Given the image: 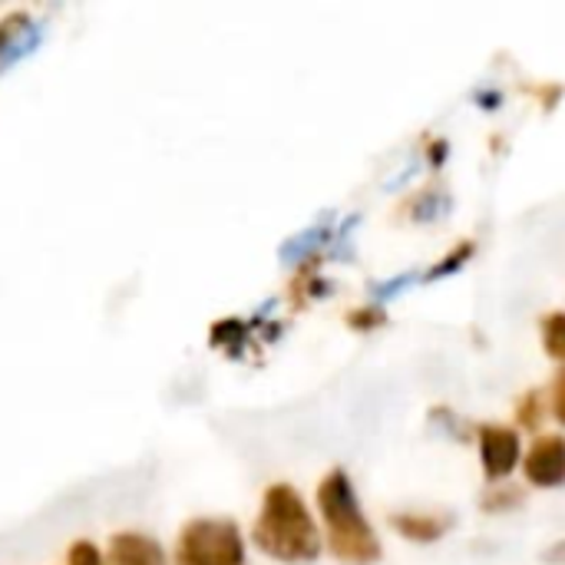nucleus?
<instances>
[{
	"label": "nucleus",
	"instance_id": "nucleus-1",
	"mask_svg": "<svg viewBox=\"0 0 565 565\" xmlns=\"http://www.w3.org/2000/svg\"><path fill=\"white\" fill-rule=\"evenodd\" d=\"M252 540L265 556L278 563L301 565L321 556V533L315 526V516L308 513L301 493L288 483H275L265 490Z\"/></svg>",
	"mask_w": 565,
	"mask_h": 565
},
{
	"label": "nucleus",
	"instance_id": "nucleus-2",
	"mask_svg": "<svg viewBox=\"0 0 565 565\" xmlns=\"http://www.w3.org/2000/svg\"><path fill=\"white\" fill-rule=\"evenodd\" d=\"M318 510L328 530V550L344 565H374L381 559V540L361 510L351 477L334 467L318 483Z\"/></svg>",
	"mask_w": 565,
	"mask_h": 565
},
{
	"label": "nucleus",
	"instance_id": "nucleus-3",
	"mask_svg": "<svg viewBox=\"0 0 565 565\" xmlns=\"http://www.w3.org/2000/svg\"><path fill=\"white\" fill-rule=\"evenodd\" d=\"M175 565H248L245 540L232 520H192L175 543Z\"/></svg>",
	"mask_w": 565,
	"mask_h": 565
},
{
	"label": "nucleus",
	"instance_id": "nucleus-4",
	"mask_svg": "<svg viewBox=\"0 0 565 565\" xmlns=\"http://www.w3.org/2000/svg\"><path fill=\"white\" fill-rule=\"evenodd\" d=\"M523 460V444L513 427H497L487 424L480 427V463L487 480H503L510 477Z\"/></svg>",
	"mask_w": 565,
	"mask_h": 565
},
{
	"label": "nucleus",
	"instance_id": "nucleus-5",
	"mask_svg": "<svg viewBox=\"0 0 565 565\" xmlns=\"http://www.w3.org/2000/svg\"><path fill=\"white\" fill-rule=\"evenodd\" d=\"M526 480L540 490H559L565 487V437L563 434H546L536 437L533 447L523 457Z\"/></svg>",
	"mask_w": 565,
	"mask_h": 565
},
{
	"label": "nucleus",
	"instance_id": "nucleus-6",
	"mask_svg": "<svg viewBox=\"0 0 565 565\" xmlns=\"http://www.w3.org/2000/svg\"><path fill=\"white\" fill-rule=\"evenodd\" d=\"M40 43V26L26 13H10L0 20V70L26 56Z\"/></svg>",
	"mask_w": 565,
	"mask_h": 565
},
{
	"label": "nucleus",
	"instance_id": "nucleus-7",
	"mask_svg": "<svg viewBox=\"0 0 565 565\" xmlns=\"http://www.w3.org/2000/svg\"><path fill=\"white\" fill-rule=\"evenodd\" d=\"M113 565H166V556L156 540L139 533H119L109 543Z\"/></svg>",
	"mask_w": 565,
	"mask_h": 565
},
{
	"label": "nucleus",
	"instance_id": "nucleus-8",
	"mask_svg": "<svg viewBox=\"0 0 565 565\" xmlns=\"http://www.w3.org/2000/svg\"><path fill=\"white\" fill-rule=\"evenodd\" d=\"M391 526L414 543H434L450 530V516H434V513H391Z\"/></svg>",
	"mask_w": 565,
	"mask_h": 565
},
{
	"label": "nucleus",
	"instance_id": "nucleus-9",
	"mask_svg": "<svg viewBox=\"0 0 565 565\" xmlns=\"http://www.w3.org/2000/svg\"><path fill=\"white\" fill-rule=\"evenodd\" d=\"M543 348L565 367V311H553L543 318Z\"/></svg>",
	"mask_w": 565,
	"mask_h": 565
},
{
	"label": "nucleus",
	"instance_id": "nucleus-10",
	"mask_svg": "<svg viewBox=\"0 0 565 565\" xmlns=\"http://www.w3.org/2000/svg\"><path fill=\"white\" fill-rule=\"evenodd\" d=\"M66 563L70 565H103V556H99V550H96L93 543L79 540V543H73V546H70V553H66Z\"/></svg>",
	"mask_w": 565,
	"mask_h": 565
},
{
	"label": "nucleus",
	"instance_id": "nucleus-11",
	"mask_svg": "<svg viewBox=\"0 0 565 565\" xmlns=\"http://www.w3.org/2000/svg\"><path fill=\"white\" fill-rule=\"evenodd\" d=\"M550 404H553V417L565 427V367L556 371V377L550 384Z\"/></svg>",
	"mask_w": 565,
	"mask_h": 565
},
{
	"label": "nucleus",
	"instance_id": "nucleus-12",
	"mask_svg": "<svg viewBox=\"0 0 565 565\" xmlns=\"http://www.w3.org/2000/svg\"><path fill=\"white\" fill-rule=\"evenodd\" d=\"M470 255H473V245L467 242V245H463V248H457V252H454V255H450L447 262H440V268H434V271H430L427 278H444V275H450V271L463 268V262H467Z\"/></svg>",
	"mask_w": 565,
	"mask_h": 565
}]
</instances>
